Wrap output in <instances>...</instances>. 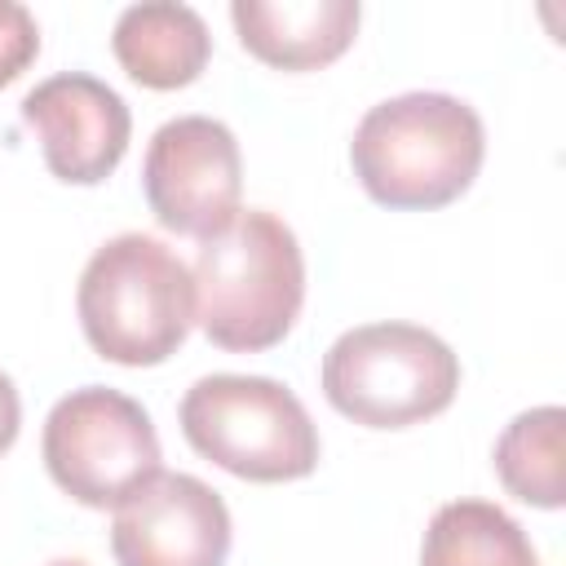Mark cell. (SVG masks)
Segmentation results:
<instances>
[{"instance_id": "6da1fadb", "label": "cell", "mask_w": 566, "mask_h": 566, "mask_svg": "<svg viewBox=\"0 0 566 566\" xmlns=\"http://www.w3.org/2000/svg\"><path fill=\"white\" fill-rule=\"evenodd\" d=\"M486 159L478 111L451 93H398L376 102L349 142L358 186L398 212L455 203Z\"/></svg>"}, {"instance_id": "7a4b0ae2", "label": "cell", "mask_w": 566, "mask_h": 566, "mask_svg": "<svg viewBox=\"0 0 566 566\" xmlns=\"http://www.w3.org/2000/svg\"><path fill=\"white\" fill-rule=\"evenodd\" d=\"M195 323L217 349H274L305 305V256L283 217L239 208V217L195 252Z\"/></svg>"}, {"instance_id": "3957f363", "label": "cell", "mask_w": 566, "mask_h": 566, "mask_svg": "<svg viewBox=\"0 0 566 566\" xmlns=\"http://www.w3.org/2000/svg\"><path fill=\"white\" fill-rule=\"evenodd\" d=\"M75 314L97 358L159 367L181 349L195 323L190 265L142 230L115 234L88 256L75 287Z\"/></svg>"}, {"instance_id": "277c9868", "label": "cell", "mask_w": 566, "mask_h": 566, "mask_svg": "<svg viewBox=\"0 0 566 566\" xmlns=\"http://www.w3.org/2000/svg\"><path fill=\"white\" fill-rule=\"evenodd\" d=\"M323 398L363 429H411L442 416L460 389L455 349L416 323H363L323 354Z\"/></svg>"}, {"instance_id": "5b68a950", "label": "cell", "mask_w": 566, "mask_h": 566, "mask_svg": "<svg viewBox=\"0 0 566 566\" xmlns=\"http://www.w3.org/2000/svg\"><path fill=\"white\" fill-rule=\"evenodd\" d=\"M186 442L243 482H296L318 469V429L305 402L270 380L212 371L177 407Z\"/></svg>"}, {"instance_id": "8992f818", "label": "cell", "mask_w": 566, "mask_h": 566, "mask_svg": "<svg viewBox=\"0 0 566 566\" xmlns=\"http://www.w3.org/2000/svg\"><path fill=\"white\" fill-rule=\"evenodd\" d=\"M40 455L57 491L84 509H119L164 473L150 411L111 385H80L57 398L44 416Z\"/></svg>"}, {"instance_id": "52a82bcc", "label": "cell", "mask_w": 566, "mask_h": 566, "mask_svg": "<svg viewBox=\"0 0 566 566\" xmlns=\"http://www.w3.org/2000/svg\"><path fill=\"white\" fill-rule=\"evenodd\" d=\"M142 190L155 221L172 234L212 239L239 217L243 155L212 115H177L155 128L142 164Z\"/></svg>"}, {"instance_id": "ba28073f", "label": "cell", "mask_w": 566, "mask_h": 566, "mask_svg": "<svg viewBox=\"0 0 566 566\" xmlns=\"http://www.w3.org/2000/svg\"><path fill=\"white\" fill-rule=\"evenodd\" d=\"M230 509L195 473H155L133 491L111 522L119 566H226Z\"/></svg>"}, {"instance_id": "9c48e42d", "label": "cell", "mask_w": 566, "mask_h": 566, "mask_svg": "<svg viewBox=\"0 0 566 566\" xmlns=\"http://www.w3.org/2000/svg\"><path fill=\"white\" fill-rule=\"evenodd\" d=\"M22 124L40 137L44 164L66 186L106 181L133 137V115L124 97L84 71H62L40 80L22 97Z\"/></svg>"}, {"instance_id": "30bf717a", "label": "cell", "mask_w": 566, "mask_h": 566, "mask_svg": "<svg viewBox=\"0 0 566 566\" xmlns=\"http://www.w3.org/2000/svg\"><path fill=\"white\" fill-rule=\"evenodd\" d=\"M358 0H234L239 44L274 71H318L336 62L358 31Z\"/></svg>"}, {"instance_id": "8fae6325", "label": "cell", "mask_w": 566, "mask_h": 566, "mask_svg": "<svg viewBox=\"0 0 566 566\" xmlns=\"http://www.w3.org/2000/svg\"><path fill=\"white\" fill-rule=\"evenodd\" d=\"M111 49H115V62L128 71V80H137L142 88L168 93L203 75L212 57V35L190 4L150 0V4H128L115 18Z\"/></svg>"}, {"instance_id": "7c38bea8", "label": "cell", "mask_w": 566, "mask_h": 566, "mask_svg": "<svg viewBox=\"0 0 566 566\" xmlns=\"http://www.w3.org/2000/svg\"><path fill=\"white\" fill-rule=\"evenodd\" d=\"M420 566H539V553L500 504L451 500L424 526Z\"/></svg>"}, {"instance_id": "4fadbf2b", "label": "cell", "mask_w": 566, "mask_h": 566, "mask_svg": "<svg viewBox=\"0 0 566 566\" xmlns=\"http://www.w3.org/2000/svg\"><path fill=\"white\" fill-rule=\"evenodd\" d=\"M562 433L566 411L562 407H531L504 424L495 438L491 464L509 495L535 504V509H562L566 504V473H562Z\"/></svg>"}, {"instance_id": "5bb4252c", "label": "cell", "mask_w": 566, "mask_h": 566, "mask_svg": "<svg viewBox=\"0 0 566 566\" xmlns=\"http://www.w3.org/2000/svg\"><path fill=\"white\" fill-rule=\"evenodd\" d=\"M40 53V27L27 4L0 0V88L13 84Z\"/></svg>"}, {"instance_id": "9a60e30c", "label": "cell", "mask_w": 566, "mask_h": 566, "mask_svg": "<svg viewBox=\"0 0 566 566\" xmlns=\"http://www.w3.org/2000/svg\"><path fill=\"white\" fill-rule=\"evenodd\" d=\"M18 429H22V398H18V385L9 380V371H0V455L18 442Z\"/></svg>"}, {"instance_id": "2e32d148", "label": "cell", "mask_w": 566, "mask_h": 566, "mask_svg": "<svg viewBox=\"0 0 566 566\" xmlns=\"http://www.w3.org/2000/svg\"><path fill=\"white\" fill-rule=\"evenodd\" d=\"M44 566H88L84 557H57V562H44Z\"/></svg>"}]
</instances>
